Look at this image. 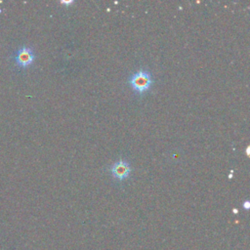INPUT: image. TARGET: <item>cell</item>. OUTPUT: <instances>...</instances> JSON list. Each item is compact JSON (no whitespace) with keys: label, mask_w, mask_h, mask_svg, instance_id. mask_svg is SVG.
Masks as SVG:
<instances>
[{"label":"cell","mask_w":250,"mask_h":250,"mask_svg":"<svg viewBox=\"0 0 250 250\" xmlns=\"http://www.w3.org/2000/svg\"><path fill=\"white\" fill-rule=\"evenodd\" d=\"M153 80L150 72L141 69L129 78V84L140 95H144L152 85Z\"/></svg>","instance_id":"cell-1"},{"label":"cell","mask_w":250,"mask_h":250,"mask_svg":"<svg viewBox=\"0 0 250 250\" xmlns=\"http://www.w3.org/2000/svg\"><path fill=\"white\" fill-rule=\"evenodd\" d=\"M13 59L19 67L25 68L33 62L35 59V54L32 48L27 46H22L15 53Z\"/></svg>","instance_id":"cell-2"},{"label":"cell","mask_w":250,"mask_h":250,"mask_svg":"<svg viewBox=\"0 0 250 250\" xmlns=\"http://www.w3.org/2000/svg\"><path fill=\"white\" fill-rule=\"evenodd\" d=\"M109 171L113 178H115L118 181H124L130 176L131 167L127 161L120 159L119 161L115 162L110 166Z\"/></svg>","instance_id":"cell-3"},{"label":"cell","mask_w":250,"mask_h":250,"mask_svg":"<svg viewBox=\"0 0 250 250\" xmlns=\"http://www.w3.org/2000/svg\"><path fill=\"white\" fill-rule=\"evenodd\" d=\"M243 207H244V209H246V210H248V209H249V207H250V203H249V201H248V200H246V201L243 203Z\"/></svg>","instance_id":"cell-4"},{"label":"cell","mask_w":250,"mask_h":250,"mask_svg":"<svg viewBox=\"0 0 250 250\" xmlns=\"http://www.w3.org/2000/svg\"><path fill=\"white\" fill-rule=\"evenodd\" d=\"M72 3H73L72 0L71 1H62V4H66V5H70Z\"/></svg>","instance_id":"cell-5"},{"label":"cell","mask_w":250,"mask_h":250,"mask_svg":"<svg viewBox=\"0 0 250 250\" xmlns=\"http://www.w3.org/2000/svg\"><path fill=\"white\" fill-rule=\"evenodd\" d=\"M246 154H247V156L250 155V146H247V148H246Z\"/></svg>","instance_id":"cell-6"},{"label":"cell","mask_w":250,"mask_h":250,"mask_svg":"<svg viewBox=\"0 0 250 250\" xmlns=\"http://www.w3.org/2000/svg\"><path fill=\"white\" fill-rule=\"evenodd\" d=\"M232 173H233V170H230V174L229 175V179L232 178Z\"/></svg>","instance_id":"cell-7"},{"label":"cell","mask_w":250,"mask_h":250,"mask_svg":"<svg viewBox=\"0 0 250 250\" xmlns=\"http://www.w3.org/2000/svg\"><path fill=\"white\" fill-rule=\"evenodd\" d=\"M233 213H237V209H233Z\"/></svg>","instance_id":"cell-8"}]
</instances>
